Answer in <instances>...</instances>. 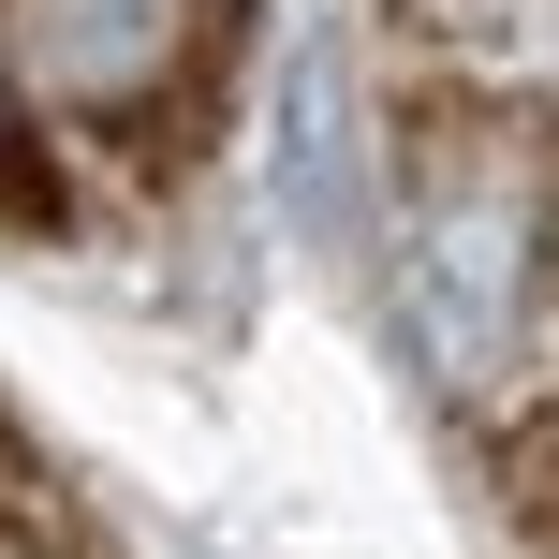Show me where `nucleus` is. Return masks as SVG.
Returning a JSON list of instances; mask_svg holds the SVG:
<instances>
[{
    "label": "nucleus",
    "mask_w": 559,
    "mask_h": 559,
    "mask_svg": "<svg viewBox=\"0 0 559 559\" xmlns=\"http://www.w3.org/2000/svg\"><path fill=\"white\" fill-rule=\"evenodd\" d=\"M559 280V133L531 104H442L397 163V324L442 397H501Z\"/></svg>",
    "instance_id": "obj_1"
},
{
    "label": "nucleus",
    "mask_w": 559,
    "mask_h": 559,
    "mask_svg": "<svg viewBox=\"0 0 559 559\" xmlns=\"http://www.w3.org/2000/svg\"><path fill=\"white\" fill-rule=\"evenodd\" d=\"M206 29H222V0H0L29 104L74 133H147L206 74Z\"/></svg>",
    "instance_id": "obj_2"
},
{
    "label": "nucleus",
    "mask_w": 559,
    "mask_h": 559,
    "mask_svg": "<svg viewBox=\"0 0 559 559\" xmlns=\"http://www.w3.org/2000/svg\"><path fill=\"white\" fill-rule=\"evenodd\" d=\"M280 206H295V236H324V251L368 236V147H354V74H338V45H309L295 88H280Z\"/></svg>",
    "instance_id": "obj_3"
},
{
    "label": "nucleus",
    "mask_w": 559,
    "mask_h": 559,
    "mask_svg": "<svg viewBox=\"0 0 559 559\" xmlns=\"http://www.w3.org/2000/svg\"><path fill=\"white\" fill-rule=\"evenodd\" d=\"M15 118H29V74H15V45H0V177H15Z\"/></svg>",
    "instance_id": "obj_4"
},
{
    "label": "nucleus",
    "mask_w": 559,
    "mask_h": 559,
    "mask_svg": "<svg viewBox=\"0 0 559 559\" xmlns=\"http://www.w3.org/2000/svg\"><path fill=\"white\" fill-rule=\"evenodd\" d=\"M0 559H59V545H45V531H29V515H0Z\"/></svg>",
    "instance_id": "obj_5"
},
{
    "label": "nucleus",
    "mask_w": 559,
    "mask_h": 559,
    "mask_svg": "<svg viewBox=\"0 0 559 559\" xmlns=\"http://www.w3.org/2000/svg\"><path fill=\"white\" fill-rule=\"evenodd\" d=\"M545 545H559V472H545Z\"/></svg>",
    "instance_id": "obj_6"
}]
</instances>
